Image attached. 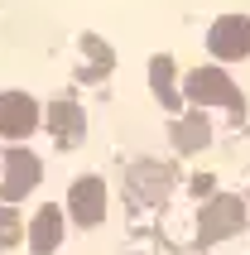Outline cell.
<instances>
[{
	"label": "cell",
	"instance_id": "6da1fadb",
	"mask_svg": "<svg viewBox=\"0 0 250 255\" xmlns=\"http://www.w3.org/2000/svg\"><path fill=\"white\" fill-rule=\"evenodd\" d=\"M246 222H250V202H241L236 193H217V198L202 207V217H197V246L226 241V236H236Z\"/></svg>",
	"mask_w": 250,
	"mask_h": 255
},
{
	"label": "cell",
	"instance_id": "7a4b0ae2",
	"mask_svg": "<svg viewBox=\"0 0 250 255\" xmlns=\"http://www.w3.org/2000/svg\"><path fill=\"white\" fill-rule=\"evenodd\" d=\"M39 178H43V164H39L34 149H24V144H14L10 154L0 159V198L5 202L29 198V193L39 188Z\"/></svg>",
	"mask_w": 250,
	"mask_h": 255
},
{
	"label": "cell",
	"instance_id": "3957f363",
	"mask_svg": "<svg viewBox=\"0 0 250 255\" xmlns=\"http://www.w3.org/2000/svg\"><path fill=\"white\" fill-rule=\"evenodd\" d=\"M183 97L193 101V106H231V111L241 106L236 82H231L222 68H197V72H188V77H183Z\"/></svg>",
	"mask_w": 250,
	"mask_h": 255
},
{
	"label": "cell",
	"instance_id": "277c9868",
	"mask_svg": "<svg viewBox=\"0 0 250 255\" xmlns=\"http://www.w3.org/2000/svg\"><path fill=\"white\" fill-rule=\"evenodd\" d=\"M63 212L77 222V227H101V217H106V183H101L97 173H87L77 183L68 188V207Z\"/></svg>",
	"mask_w": 250,
	"mask_h": 255
},
{
	"label": "cell",
	"instance_id": "5b68a950",
	"mask_svg": "<svg viewBox=\"0 0 250 255\" xmlns=\"http://www.w3.org/2000/svg\"><path fill=\"white\" fill-rule=\"evenodd\" d=\"M207 48L212 58H222V63H236V58H250V19L246 14H222L207 34Z\"/></svg>",
	"mask_w": 250,
	"mask_h": 255
},
{
	"label": "cell",
	"instance_id": "8992f818",
	"mask_svg": "<svg viewBox=\"0 0 250 255\" xmlns=\"http://www.w3.org/2000/svg\"><path fill=\"white\" fill-rule=\"evenodd\" d=\"M39 116L43 111L34 106L29 92H0V135H5V140H24V135H34Z\"/></svg>",
	"mask_w": 250,
	"mask_h": 255
},
{
	"label": "cell",
	"instance_id": "52a82bcc",
	"mask_svg": "<svg viewBox=\"0 0 250 255\" xmlns=\"http://www.w3.org/2000/svg\"><path fill=\"white\" fill-rule=\"evenodd\" d=\"M168 183H173L168 169H164V164H149V159L125 173V188H130V198H139V202H164L168 198Z\"/></svg>",
	"mask_w": 250,
	"mask_h": 255
},
{
	"label": "cell",
	"instance_id": "ba28073f",
	"mask_svg": "<svg viewBox=\"0 0 250 255\" xmlns=\"http://www.w3.org/2000/svg\"><path fill=\"white\" fill-rule=\"evenodd\" d=\"M24 236H29V251H34V255H53L58 246H63V207H53V202L39 207Z\"/></svg>",
	"mask_w": 250,
	"mask_h": 255
},
{
	"label": "cell",
	"instance_id": "9c48e42d",
	"mask_svg": "<svg viewBox=\"0 0 250 255\" xmlns=\"http://www.w3.org/2000/svg\"><path fill=\"white\" fill-rule=\"evenodd\" d=\"M43 121H48V135H58L63 144H77L87 135V116H82L77 101H48Z\"/></svg>",
	"mask_w": 250,
	"mask_h": 255
},
{
	"label": "cell",
	"instance_id": "30bf717a",
	"mask_svg": "<svg viewBox=\"0 0 250 255\" xmlns=\"http://www.w3.org/2000/svg\"><path fill=\"white\" fill-rule=\"evenodd\" d=\"M173 77H178L173 58H164V53L149 58V92L159 97V106H164V111H178V106H183V92L173 87Z\"/></svg>",
	"mask_w": 250,
	"mask_h": 255
},
{
	"label": "cell",
	"instance_id": "8fae6325",
	"mask_svg": "<svg viewBox=\"0 0 250 255\" xmlns=\"http://www.w3.org/2000/svg\"><path fill=\"white\" fill-rule=\"evenodd\" d=\"M207 144H212V126H207V116H202V106H197L193 116H178L173 149H178V154H197V149H207Z\"/></svg>",
	"mask_w": 250,
	"mask_h": 255
},
{
	"label": "cell",
	"instance_id": "7c38bea8",
	"mask_svg": "<svg viewBox=\"0 0 250 255\" xmlns=\"http://www.w3.org/2000/svg\"><path fill=\"white\" fill-rule=\"evenodd\" d=\"M19 236H24V222L14 212V202H0V251H10Z\"/></svg>",
	"mask_w": 250,
	"mask_h": 255
},
{
	"label": "cell",
	"instance_id": "4fadbf2b",
	"mask_svg": "<svg viewBox=\"0 0 250 255\" xmlns=\"http://www.w3.org/2000/svg\"><path fill=\"white\" fill-rule=\"evenodd\" d=\"M82 53H92V63H97L101 72L111 68V48H106V43H101L97 34H82Z\"/></svg>",
	"mask_w": 250,
	"mask_h": 255
}]
</instances>
